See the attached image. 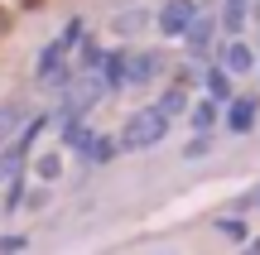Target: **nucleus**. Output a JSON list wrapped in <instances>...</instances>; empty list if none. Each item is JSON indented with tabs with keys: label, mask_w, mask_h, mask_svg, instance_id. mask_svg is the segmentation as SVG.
I'll return each mask as SVG.
<instances>
[{
	"label": "nucleus",
	"mask_w": 260,
	"mask_h": 255,
	"mask_svg": "<svg viewBox=\"0 0 260 255\" xmlns=\"http://www.w3.org/2000/svg\"><path fill=\"white\" fill-rule=\"evenodd\" d=\"M145 19H149L145 10H125V15L116 19V29H121V34H140V29H145Z\"/></svg>",
	"instance_id": "nucleus-16"
},
{
	"label": "nucleus",
	"mask_w": 260,
	"mask_h": 255,
	"mask_svg": "<svg viewBox=\"0 0 260 255\" xmlns=\"http://www.w3.org/2000/svg\"><path fill=\"white\" fill-rule=\"evenodd\" d=\"M236 212H260V188H255V193H246V198L236 202Z\"/></svg>",
	"instance_id": "nucleus-21"
},
{
	"label": "nucleus",
	"mask_w": 260,
	"mask_h": 255,
	"mask_svg": "<svg viewBox=\"0 0 260 255\" xmlns=\"http://www.w3.org/2000/svg\"><path fill=\"white\" fill-rule=\"evenodd\" d=\"M241 255H260V241H251V246H246V250H241Z\"/></svg>",
	"instance_id": "nucleus-23"
},
{
	"label": "nucleus",
	"mask_w": 260,
	"mask_h": 255,
	"mask_svg": "<svg viewBox=\"0 0 260 255\" xmlns=\"http://www.w3.org/2000/svg\"><path fill=\"white\" fill-rule=\"evenodd\" d=\"M19 198H24V183L15 178V183H10V193H5V212H15V207H19Z\"/></svg>",
	"instance_id": "nucleus-18"
},
{
	"label": "nucleus",
	"mask_w": 260,
	"mask_h": 255,
	"mask_svg": "<svg viewBox=\"0 0 260 255\" xmlns=\"http://www.w3.org/2000/svg\"><path fill=\"white\" fill-rule=\"evenodd\" d=\"M102 87L106 92H121L125 87V53H106L102 58Z\"/></svg>",
	"instance_id": "nucleus-7"
},
{
	"label": "nucleus",
	"mask_w": 260,
	"mask_h": 255,
	"mask_svg": "<svg viewBox=\"0 0 260 255\" xmlns=\"http://www.w3.org/2000/svg\"><path fill=\"white\" fill-rule=\"evenodd\" d=\"M116 150H121L116 140H106V135H96V130H92V140L82 144V159H87V164H106V159H111Z\"/></svg>",
	"instance_id": "nucleus-8"
},
{
	"label": "nucleus",
	"mask_w": 260,
	"mask_h": 255,
	"mask_svg": "<svg viewBox=\"0 0 260 255\" xmlns=\"http://www.w3.org/2000/svg\"><path fill=\"white\" fill-rule=\"evenodd\" d=\"M198 154H207V135H198V140L188 144V159H198Z\"/></svg>",
	"instance_id": "nucleus-22"
},
{
	"label": "nucleus",
	"mask_w": 260,
	"mask_h": 255,
	"mask_svg": "<svg viewBox=\"0 0 260 255\" xmlns=\"http://www.w3.org/2000/svg\"><path fill=\"white\" fill-rule=\"evenodd\" d=\"M255 48L246 44V39H226L222 44V72L226 77H241V72H255Z\"/></svg>",
	"instance_id": "nucleus-4"
},
{
	"label": "nucleus",
	"mask_w": 260,
	"mask_h": 255,
	"mask_svg": "<svg viewBox=\"0 0 260 255\" xmlns=\"http://www.w3.org/2000/svg\"><path fill=\"white\" fill-rule=\"evenodd\" d=\"M212 125H217V101H207V96H203V101L193 106V130H198V135H207Z\"/></svg>",
	"instance_id": "nucleus-10"
},
{
	"label": "nucleus",
	"mask_w": 260,
	"mask_h": 255,
	"mask_svg": "<svg viewBox=\"0 0 260 255\" xmlns=\"http://www.w3.org/2000/svg\"><path fill=\"white\" fill-rule=\"evenodd\" d=\"M77 39H82V19H73V24H68V29H63V34H58V44H68V48H73V44H77Z\"/></svg>",
	"instance_id": "nucleus-17"
},
{
	"label": "nucleus",
	"mask_w": 260,
	"mask_h": 255,
	"mask_svg": "<svg viewBox=\"0 0 260 255\" xmlns=\"http://www.w3.org/2000/svg\"><path fill=\"white\" fill-rule=\"evenodd\" d=\"M241 15H246V0H226V15H222V24H226V34H241Z\"/></svg>",
	"instance_id": "nucleus-14"
},
{
	"label": "nucleus",
	"mask_w": 260,
	"mask_h": 255,
	"mask_svg": "<svg viewBox=\"0 0 260 255\" xmlns=\"http://www.w3.org/2000/svg\"><path fill=\"white\" fill-rule=\"evenodd\" d=\"M255 72H260V63H255Z\"/></svg>",
	"instance_id": "nucleus-24"
},
{
	"label": "nucleus",
	"mask_w": 260,
	"mask_h": 255,
	"mask_svg": "<svg viewBox=\"0 0 260 255\" xmlns=\"http://www.w3.org/2000/svg\"><path fill=\"white\" fill-rule=\"evenodd\" d=\"M193 15H198V5L193 0H164V10H159V34L164 39H183L188 34V24H193Z\"/></svg>",
	"instance_id": "nucleus-2"
},
{
	"label": "nucleus",
	"mask_w": 260,
	"mask_h": 255,
	"mask_svg": "<svg viewBox=\"0 0 260 255\" xmlns=\"http://www.w3.org/2000/svg\"><path fill=\"white\" fill-rule=\"evenodd\" d=\"M19 250H24V236H5L0 241V255H19Z\"/></svg>",
	"instance_id": "nucleus-20"
},
{
	"label": "nucleus",
	"mask_w": 260,
	"mask_h": 255,
	"mask_svg": "<svg viewBox=\"0 0 260 255\" xmlns=\"http://www.w3.org/2000/svg\"><path fill=\"white\" fill-rule=\"evenodd\" d=\"M102 48H96L92 44V39H87V44H82V53H77V72H87V77H92V72H102Z\"/></svg>",
	"instance_id": "nucleus-12"
},
{
	"label": "nucleus",
	"mask_w": 260,
	"mask_h": 255,
	"mask_svg": "<svg viewBox=\"0 0 260 255\" xmlns=\"http://www.w3.org/2000/svg\"><path fill=\"white\" fill-rule=\"evenodd\" d=\"M164 72V53H130L125 58V87H149L154 77Z\"/></svg>",
	"instance_id": "nucleus-3"
},
{
	"label": "nucleus",
	"mask_w": 260,
	"mask_h": 255,
	"mask_svg": "<svg viewBox=\"0 0 260 255\" xmlns=\"http://www.w3.org/2000/svg\"><path fill=\"white\" fill-rule=\"evenodd\" d=\"M34 173H39V178H44V183H53L58 173H63V159H58V154H39V164H34Z\"/></svg>",
	"instance_id": "nucleus-15"
},
{
	"label": "nucleus",
	"mask_w": 260,
	"mask_h": 255,
	"mask_svg": "<svg viewBox=\"0 0 260 255\" xmlns=\"http://www.w3.org/2000/svg\"><path fill=\"white\" fill-rule=\"evenodd\" d=\"M169 135V116L159 111V106H145V111H135L130 121L121 125V150H154L159 140Z\"/></svg>",
	"instance_id": "nucleus-1"
},
{
	"label": "nucleus",
	"mask_w": 260,
	"mask_h": 255,
	"mask_svg": "<svg viewBox=\"0 0 260 255\" xmlns=\"http://www.w3.org/2000/svg\"><path fill=\"white\" fill-rule=\"evenodd\" d=\"M212 34H217V15H193V24H188V48H193V58H207V48H212Z\"/></svg>",
	"instance_id": "nucleus-5"
},
{
	"label": "nucleus",
	"mask_w": 260,
	"mask_h": 255,
	"mask_svg": "<svg viewBox=\"0 0 260 255\" xmlns=\"http://www.w3.org/2000/svg\"><path fill=\"white\" fill-rule=\"evenodd\" d=\"M255 116H260L255 96H232V106H226V125H232V130H251Z\"/></svg>",
	"instance_id": "nucleus-6"
},
{
	"label": "nucleus",
	"mask_w": 260,
	"mask_h": 255,
	"mask_svg": "<svg viewBox=\"0 0 260 255\" xmlns=\"http://www.w3.org/2000/svg\"><path fill=\"white\" fill-rule=\"evenodd\" d=\"M154 106H159V111L169 116V121H174V116H183V111H188V87H169V92L159 96Z\"/></svg>",
	"instance_id": "nucleus-9"
},
{
	"label": "nucleus",
	"mask_w": 260,
	"mask_h": 255,
	"mask_svg": "<svg viewBox=\"0 0 260 255\" xmlns=\"http://www.w3.org/2000/svg\"><path fill=\"white\" fill-rule=\"evenodd\" d=\"M207 92H212L207 101H217V106H222V101H232V82H226V72H222V67H212V72H207Z\"/></svg>",
	"instance_id": "nucleus-11"
},
{
	"label": "nucleus",
	"mask_w": 260,
	"mask_h": 255,
	"mask_svg": "<svg viewBox=\"0 0 260 255\" xmlns=\"http://www.w3.org/2000/svg\"><path fill=\"white\" fill-rule=\"evenodd\" d=\"M217 231L232 236V241H246V227H241V222H217Z\"/></svg>",
	"instance_id": "nucleus-19"
},
{
	"label": "nucleus",
	"mask_w": 260,
	"mask_h": 255,
	"mask_svg": "<svg viewBox=\"0 0 260 255\" xmlns=\"http://www.w3.org/2000/svg\"><path fill=\"white\" fill-rule=\"evenodd\" d=\"M19 125H24V111L19 106H0V140L5 135H19Z\"/></svg>",
	"instance_id": "nucleus-13"
}]
</instances>
